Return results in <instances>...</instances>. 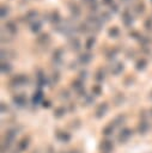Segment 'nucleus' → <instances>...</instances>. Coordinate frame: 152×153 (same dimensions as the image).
<instances>
[{"instance_id": "nucleus-1", "label": "nucleus", "mask_w": 152, "mask_h": 153, "mask_svg": "<svg viewBox=\"0 0 152 153\" xmlns=\"http://www.w3.org/2000/svg\"><path fill=\"white\" fill-rule=\"evenodd\" d=\"M132 135H133V131L130 129H123L121 131V134L118 135V142L120 143H126V141H128Z\"/></svg>"}, {"instance_id": "nucleus-2", "label": "nucleus", "mask_w": 152, "mask_h": 153, "mask_svg": "<svg viewBox=\"0 0 152 153\" xmlns=\"http://www.w3.org/2000/svg\"><path fill=\"white\" fill-rule=\"evenodd\" d=\"M99 148H101L102 152H104V153H109V152L113 151V148H114V143H113V141H110V140H104V141L101 142Z\"/></svg>"}, {"instance_id": "nucleus-3", "label": "nucleus", "mask_w": 152, "mask_h": 153, "mask_svg": "<svg viewBox=\"0 0 152 153\" xmlns=\"http://www.w3.org/2000/svg\"><path fill=\"white\" fill-rule=\"evenodd\" d=\"M29 145H30V139H29V137H23V139L17 143V151H18L19 153H22V152H24V151L29 147Z\"/></svg>"}, {"instance_id": "nucleus-4", "label": "nucleus", "mask_w": 152, "mask_h": 153, "mask_svg": "<svg viewBox=\"0 0 152 153\" xmlns=\"http://www.w3.org/2000/svg\"><path fill=\"white\" fill-rule=\"evenodd\" d=\"M56 137H57V140H59V141H61V142H68V141L71 140V135H69V134H67V133L57 134V135H56Z\"/></svg>"}, {"instance_id": "nucleus-5", "label": "nucleus", "mask_w": 152, "mask_h": 153, "mask_svg": "<svg viewBox=\"0 0 152 153\" xmlns=\"http://www.w3.org/2000/svg\"><path fill=\"white\" fill-rule=\"evenodd\" d=\"M147 129H148V128H147L146 124H141L140 128H139V134H140V135H145V134L147 133Z\"/></svg>"}, {"instance_id": "nucleus-6", "label": "nucleus", "mask_w": 152, "mask_h": 153, "mask_svg": "<svg viewBox=\"0 0 152 153\" xmlns=\"http://www.w3.org/2000/svg\"><path fill=\"white\" fill-rule=\"evenodd\" d=\"M113 130H114V128H113V127H111V128L107 127V128H104V129H103V134H104L105 136H109V135H111Z\"/></svg>"}, {"instance_id": "nucleus-7", "label": "nucleus", "mask_w": 152, "mask_h": 153, "mask_svg": "<svg viewBox=\"0 0 152 153\" xmlns=\"http://www.w3.org/2000/svg\"><path fill=\"white\" fill-rule=\"evenodd\" d=\"M45 153H55V148L51 145H48V147L45 149Z\"/></svg>"}]
</instances>
